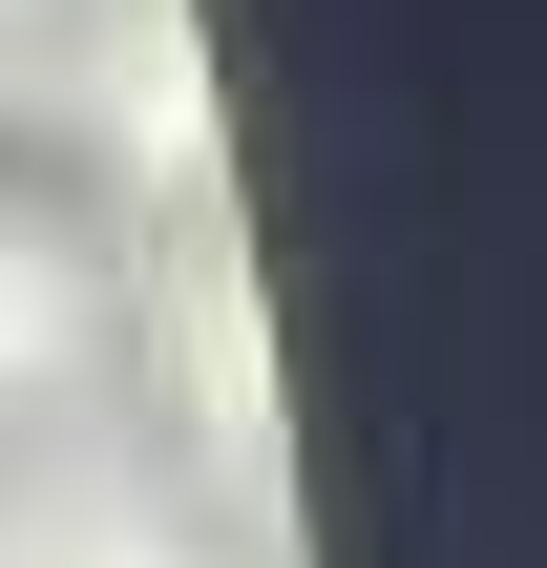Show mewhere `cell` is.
<instances>
[{
    "label": "cell",
    "mask_w": 547,
    "mask_h": 568,
    "mask_svg": "<svg viewBox=\"0 0 547 568\" xmlns=\"http://www.w3.org/2000/svg\"><path fill=\"white\" fill-rule=\"evenodd\" d=\"M105 337H126L105 232H84L63 190H0V422H63V400L105 379Z\"/></svg>",
    "instance_id": "1"
},
{
    "label": "cell",
    "mask_w": 547,
    "mask_h": 568,
    "mask_svg": "<svg viewBox=\"0 0 547 568\" xmlns=\"http://www.w3.org/2000/svg\"><path fill=\"white\" fill-rule=\"evenodd\" d=\"M0 568H211V548H190L169 464H126V443H42V464L0 485Z\"/></svg>",
    "instance_id": "2"
},
{
    "label": "cell",
    "mask_w": 547,
    "mask_h": 568,
    "mask_svg": "<svg viewBox=\"0 0 547 568\" xmlns=\"http://www.w3.org/2000/svg\"><path fill=\"white\" fill-rule=\"evenodd\" d=\"M63 21H84V0H0V63H42V42H63Z\"/></svg>",
    "instance_id": "3"
}]
</instances>
